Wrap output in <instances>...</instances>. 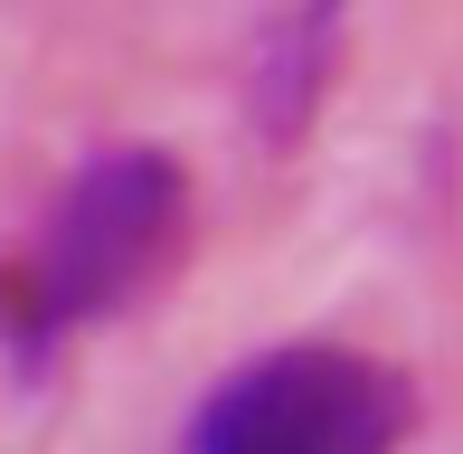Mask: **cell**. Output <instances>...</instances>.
Returning <instances> with one entry per match:
<instances>
[{
	"label": "cell",
	"mask_w": 463,
	"mask_h": 454,
	"mask_svg": "<svg viewBox=\"0 0 463 454\" xmlns=\"http://www.w3.org/2000/svg\"><path fill=\"white\" fill-rule=\"evenodd\" d=\"M189 246V171L161 142H104L67 171L57 209L19 256H0V360L19 379L57 369V350L95 322L133 313Z\"/></svg>",
	"instance_id": "1"
},
{
	"label": "cell",
	"mask_w": 463,
	"mask_h": 454,
	"mask_svg": "<svg viewBox=\"0 0 463 454\" xmlns=\"http://www.w3.org/2000/svg\"><path fill=\"white\" fill-rule=\"evenodd\" d=\"M407 426H416V388L378 350L275 341L199 398L189 454H397Z\"/></svg>",
	"instance_id": "2"
}]
</instances>
